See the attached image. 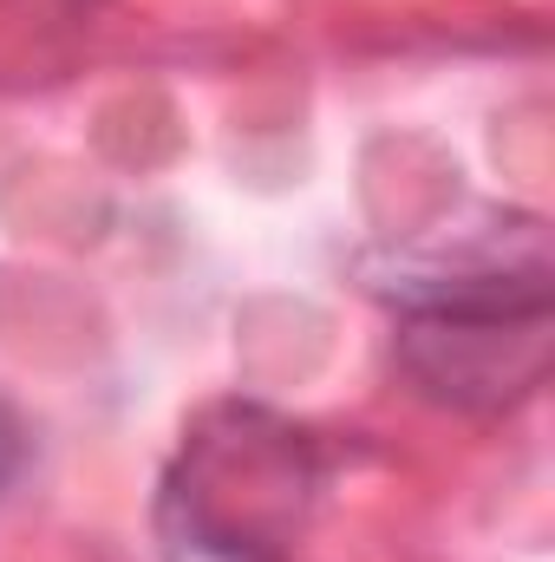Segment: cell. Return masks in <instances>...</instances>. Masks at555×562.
<instances>
[{"label": "cell", "instance_id": "cell-1", "mask_svg": "<svg viewBox=\"0 0 555 562\" xmlns=\"http://www.w3.org/2000/svg\"><path fill=\"white\" fill-rule=\"evenodd\" d=\"M314 491L301 431L236 406L196 431L157 491L163 562H281Z\"/></svg>", "mask_w": 555, "mask_h": 562}, {"label": "cell", "instance_id": "cell-2", "mask_svg": "<svg viewBox=\"0 0 555 562\" xmlns=\"http://www.w3.org/2000/svg\"><path fill=\"white\" fill-rule=\"evenodd\" d=\"M399 360L431 400L497 413V406L543 386V373H550V307L406 314Z\"/></svg>", "mask_w": 555, "mask_h": 562}, {"label": "cell", "instance_id": "cell-3", "mask_svg": "<svg viewBox=\"0 0 555 562\" xmlns=\"http://www.w3.org/2000/svg\"><path fill=\"white\" fill-rule=\"evenodd\" d=\"M20 464H26V425L13 419V406H0V491L20 477Z\"/></svg>", "mask_w": 555, "mask_h": 562}]
</instances>
